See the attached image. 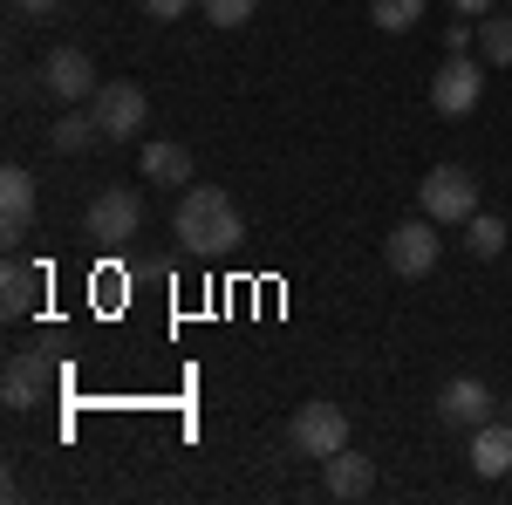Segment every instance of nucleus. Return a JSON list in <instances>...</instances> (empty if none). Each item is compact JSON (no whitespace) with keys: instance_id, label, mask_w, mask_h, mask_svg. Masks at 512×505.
<instances>
[{"instance_id":"obj_1","label":"nucleus","mask_w":512,"mask_h":505,"mask_svg":"<svg viewBox=\"0 0 512 505\" xmlns=\"http://www.w3.org/2000/svg\"><path fill=\"white\" fill-rule=\"evenodd\" d=\"M171 233H178L185 253L219 260V253H233L239 239H246V219H239V205H233L226 185H185L178 212H171Z\"/></svg>"},{"instance_id":"obj_2","label":"nucleus","mask_w":512,"mask_h":505,"mask_svg":"<svg viewBox=\"0 0 512 505\" xmlns=\"http://www.w3.org/2000/svg\"><path fill=\"white\" fill-rule=\"evenodd\" d=\"M287 444H294V458H335V451H349V410L342 403H301L294 417H287Z\"/></svg>"},{"instance_id":"obj_3","label":"nucleus","mask_w":512,"mask_h":505,"mask_svg":"<svg viewBox=\"0 0 512 505\" xmlns=\"http://www.w3.org/2000/svg\"><path fill=\"white\" fill-rule=\"evenodd\" d=\"M417 205H424V219H437V226H465L478 212V178L465 164H431L424 185H417Z\"/></svg>"},{"instance_id":"obj_4","label":"nucleus","mask_w":512,"mask_h":505,"mask_svg":"<svg viewBox=\"0 0 512 505\" xmlns=\"http://www.w3.org/2000/svg\"><path fill=\"white\" fill-rule=\"evenodd\" d=\"M89 110H96V130H103V144H130L144 123H151V96L137 89V82H103L96 96H89Z\"/></svg>"},{"instance_id":"obj_5","label":"nucleus","mask_w":512,"mask_h":505,"mask_svg":"<svg viewBox=\"0 0 512 505\" xmlns=\"http://www.w3.org/2000/svg\"><path fill=\"white\" fill-rule=\"evenodd\" d=\"M383 260H390L396 280H424L444 260V239H437V219H403L390 239H383Z\"/></svg>"},{"instance_id":"obj_6","label":"nucleus","mask_w":512,"mask_h":505,"mask_svg":"<svg viewBox=\"0 0 512 505\" xmlns=\"http://www.w3.org/2000/svg\"><path fill=\"white\" fill-rule=\"evenodd\" d=\"M137 233H144V192L110 185V192L89 198V239H103V246H130Z\"/></svg>"},{"instance_id":"obj_7","label":"nucleus","mask_w":512,"mask_h":505,"mask_svg":"<svg viewBox=\"0 0 512 505\" xmlns=\"http://www.w3.org/2000/svg\"><path fill=\"white\" fill-rule=\"evenodd\" d=\"M41 89L62 103V110H76V103H89L103 82H96V62L82 55V48H48L41 55Z\"/></svg>"},{"instance_id":"obj_8","label":"nucleus","mask_w":512,"mask_h":505,"mask_svg":"<svg viewBox=\"0 0 512 505\" xmlns=\"http://www.w3.org/2000/svg\"><path fill=\"white\" fill-rule=\"evenodd\" d=\"M485 76H478V55H444V69L431 76V110L437 117H472Z\"/></svg>"},{"instance_id":"obj_9","label":"nucleus","mask_w":512,"mask_h":505,"mask_svg":"<svg viewBox=\"0 0 512 505\" xmlns=\"http://www.w3.org/2000/svg\"><path fill=\"white\" fill-rule=\"evenodd\" d=\"M437 417H444L451 430H478V424L499 417V396L478 383V376H451V383L437 389Z\"/></svg>"},{"instance_id":"obj_10","label":"nucleus","mask_w":512,"mask_h":505,"mask_svg":"<svg viewBox=\"0 0 512 505\" xmlns=\"http://www.w3.org/2000/svg\"><path fill=\"white\" fill-rule=\"evenodd\" d=\"M48 389H55V369H48L35 349L7 355V376H0V403H7V410H35Z\"/></svg>"},{"instance_id":"obj_11","label":"nucleus","mask_w":512,"mask_h":505,"mask_svg":"<svg viewBox=\"0 0 512 505\" xmlns=\"http://www.w3.org/2000/svg\"><path fill=\"white\" fill-rule=\"evenodd\" d=\"M35 171L28 164H7L0 171V239L7 246H21V233H28V219H35Z\"/></svg>"},{"instance_id":"obj_12","label":"nucleus","mask_w":512,"mask_h":505,"mask_svg":"<svg viewBox=\"0 0 512 505\" xmlns=\"http://www.w3.org/2000/svg\"><path fill=\"white\" fill-rule=\"evenodd\" d=\"M369 485H376V458H369V451H335V458H321V492H328V499H369Z\"/></svg>"},{"instance_id":"obj_13","label":"nucleus","mask_w":512,"mask_h":505,"mask_svg":"<svg viewBox=\"0 0 512 505\" xmlns=\"http://www.w3.org/2000/svg\"><path fill=\"white\" fill-rule=\"evenodd\" d=\"M465 458H472L478 478H506V471H512V424H506V417L478 424V430H472V451H465Z\"/></svg>"},{"instance_id":"obj_14","label":"nucleus","mask_w":512,"mask_h":505,"mask_svg":"<svg viewBox=\"0 0 512 505\" xmlns=\"http://www.w3.org/2000/svg\"><path fill=\"white\" fill-rule=\"evenodd\" d=\"M137 171H144V185H192V151L185 144H144L137 151Z\"/></svg>"},{"instance_id":"obj_15","label":"nucleus","mask_w":512,"mask_h":505,"mask_svg":"<svg viewBox=\"0 0 512 505\" xmlns=\"http://www.w3.org/2000/svg\"><path fill=\"white\" fill-rule=\"evenodd\" d=\"M35 301H41V267L7 260V273H0V314H7V321H28Z\"/></svg>"},{"instance_id":"obj_16","label":"nucleus","mask_w":512,"mask_h":505,"mask_svg":"<svg viewBox=\"0 0 512 505\" xmlns=\"http://www.w3.org/2000/svg\"><path fill=\"white\" fill-rule=\"evenodd\" d=\"M96 137H103V130H96V110H62V117L48 123V151H62V157H76V151H89V144H96Z\"/></svg>"},{"instance_id":"obj_17","label":"nucleus","mask_w":512,"mask_h":505,"mask_svg":"<svg viewBox=\"0 0 512 505\" xmlns=\"http://www.w3.org/2000/svg\"><path fill=\"white\" fill-rule=\"evenodd\" d=\"M478 62H492V69H512V7H492V14H478Z\"/></svg>"},{"instance_id":"obj_18","label":"nucleus","mask_w":512,"mask_h":505,"mask_svg":"<svg viewBox=\"0 0 512 505\" xmlns=\"http://www.w3.org/2000/svg\"><path fill=\"white\" fill-rule=\"evenodd\" d=\"M506 219H499V212H472V219H465V253H472V260H499V253H506Z\"/></svg>"},{"instance_id":"obj_19","label":"nucleus","mask_w":512,"mask_h":505,"mask_svg":"<svg viewBox=\"0 0 512 505\" xmlns=\"http://www.w3.org/2000/svg\"><path fill=\"white\" fill-rule=\"evenodd\" d=\"M369 21H376L383 35H410V28L424 21V0H369Z\"/></svg>"},{"instance_id":"obj_20","label":"nucleus","mask_w":512,"mask_h":505,"mask_svg":"<svg viewBox=\"0 0 512 505\" xmlns=\"http://www.w3.org/2000/svg\"><path fill=\"white\" fill-rule=\"evenodd\" d=\"M198 7H205L212 28H246V21L260 14V0H198Z\"/></svg>"},{"instance_id":"obj_21","label":"nucleus","mask_w":512,"mask_h":505,"mask_svg":"<svg viewBox=\"0 0 512 505\" xmlns=\"http://www.w3.org/2000/svg\"><path fill=\"white\" fill-rule=\"evenodd\" d=\"M472 41H478V21H451L444 28V55H472Z\"/></svg>"},{"instance_id":"obj_22","label":"nucleus","mask_w":512,"mask_h":505,"mask_svg":"<svg viewBox=\"0 0 512 505\" xmlns=\"http://www.w3.org/2000/svg\"><path fill=\"white\" fill-rule=\"evenodd\" d=\"M7 7H14L21 21H55V14H62V0H7Z\"/></svg>"},{"instance_id":"obj_23","label":"nucleus","mask_w":512,"mask_h":505,"mask_svg":"<svg viewBox=\"0 0 512 505\" xmlns=\"http://www.w3.org/2000/svg\"><path fill=\"white\" fill-rule=\"evenodd\" d=\"M192 7H198V0H144V14H151V21H185Z\"/></svg>"},{"instance_id":"obj_24","label":"nucleus","mask_w":512,"mask_h":505,"mask_svg":"<svg viewBox=\"0 0 512 505\" xmlns=\"http://www.w3.org/2000/svg\"><path fill=\"white\" fill-rule=\"evenodd\" d=\"M451 7H458V14H465V21H478V14H492V7H499V0H451Z\"/></svg>"},{"instance_id":"obj_25","label":"nucleus","mask_w":512,"mask_h":505,"mask_svg":"<svg viewBox=\"0 0 512 505\" xmlns=\"http://www.w3.org/2000/svg\"><path fill=\"white\" fill-rule=\"evenodd\" d=\"M499 417H506V424H512V396H506V403H499Z\"/></svg>"},{"instance_id":"obj_26","label":"nucleus","mask_w":512,"mask_h":505,"mask_svg":"<svg viewBox=\"0 0 512 505\" xmlns=\"http://www.w3.org/2000/svg\"><path fill=\"white\" fill-rule=\"evenodd\" d=\"M506 7H512V0H506Z\"/></svg>"}]
</instances>
